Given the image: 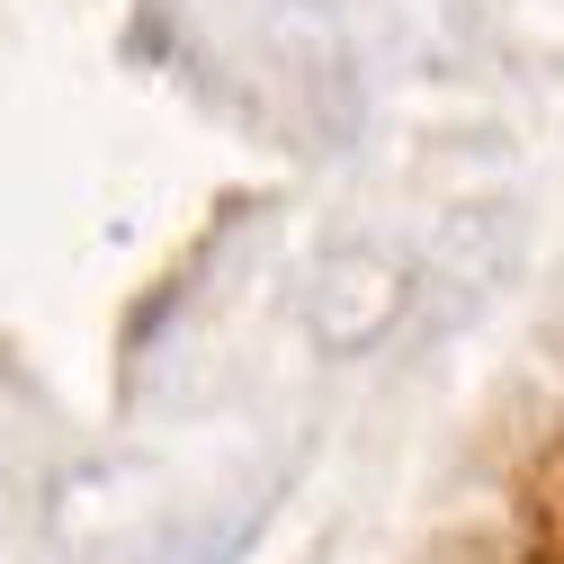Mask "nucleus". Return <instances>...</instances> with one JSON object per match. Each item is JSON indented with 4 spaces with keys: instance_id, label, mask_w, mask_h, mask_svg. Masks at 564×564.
<instances>
[{
    "instance_id": "nucleus-1",
    "label": "nucleus",
    "mask_w": 564,
    "mask_h": 564,
    "mask_svg": "<svg viewBox=\"0 0 564 564\" xmlns=\"http://www.w3.org/2000/svg\"><path fill=\"white\" fill-rule=\"evenodd\" d=\"M403 305H412V269L386 260L377 242H332L314 269V296H305V314L332 349H368L377 332L403 323Z\"/></svg>"
}]
</instances>
